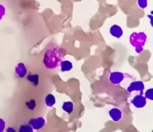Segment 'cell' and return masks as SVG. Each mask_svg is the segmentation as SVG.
Listing matches in <instances>:
<instances>
[{
	"instance_id": "7a4b0ae2",
	"label": "cell",
	"mask_w": 153,
	"mask_h": 132,
	"mask_svg": "<svg viewBox=\"0 0 153 132\" xmlns=\"http://www.w3.org/2000/svg\"><path fill=\"white\" fill-rule=\"evenodd\" d=\"M29 82H30L31 83L34 85V86H38V82H39V76L38 74H30L27 77Z\"/></svg>"
},
{
	"instance_id": "8992f818",
	"label": "cell",
	"mask_w": 153,
	"mask_h": 132,
	"mask_svg": "<svg viewBox=\"0 0 153 132\" xmlns=\"http://www.w3.org/2000/svg\"><path fill=\"white\" fill-rule=\"evenodd\" d=\"M19 132H33V129L30 125H22Z\"/></svg>"
},
{
	"instance_id": "5b68a950",
	"label": "cell",
	"mask_w": 153,
	"mask_h": 132,
	"mask_svg": "<svg viewBox=\"0 0 153 132\" xmlns=\"http://www.w3.org/2000/svg\"><path fill=\"white\" fill-rule=\"evenodd\" d=\"M36 105H37V104H36V102L34 99H30V100L26 103V106L30 110H34L36 107Z\"/></svg>"
},
{
	"instance_id": "6da1fadb",
	"label": "cell",
	"mask_w": 153,
	"mask_h": 132,
	"mask_svg": "<svg viewBox=\"0 0 153 132\" xmlns=\"http://www.w3.org/2000/svg\"><path fill=\"white\" fill-rule=\"evenodd\" d=\"M44 123H45V121H44V119H43L42 118H39L38 122V118H37V119H33L30 121V125L31 126H33L35 129H38V126H39V127L42 128V127L44 126Z\"/></svg>"
},
{
	"instance_id": "3957f363",
	"label": "cell",
	"mask_w": 153,
	"mask_h": 132,
	"mask_svg": "<svg viewBox=\"0 0 153 132\" xmlns=\"http://www.w3.org/2000/svg\"><path fill=\"white\" fill-rule=\"evenodd\" d=\"M62 108L65 111H66L67 113H72L73 110H74V104L71 102H65V103H63V106H62Z\"/></svg>"
},
{
	"instance_id": "277c9868",
	"label": "cell",
	"mask_w": 153,
	"mask_h": 132,
	"mask_svg": "<svg viewBox=\"0 0 153 132\" xmlns=\"http://www.w3.org/2000/svg\"><path fill=\"white\" fill-rule=\"evenodd\" d=\"M45 103L49 106H52L54 105L55 103V98L53 94H48L45 98Z\"/></svg>"
},
{
	"instance_id": "52a82bcc",
	"label": "cell",
	"mask_w": 153,
	"mask_h": 132,
	"mask_svg": "<svg viewBox=\"0 0 153 132\" xmlns=\"http://www.w3.org/2000/svg\"><path fill=\"white\" fill-rule=\"evenodd\" d=\"M7 132H15V130L12 127H8L7 130Z\"/></svg>"
}]
</instances>
